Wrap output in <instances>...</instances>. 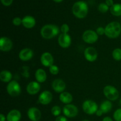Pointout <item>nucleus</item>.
<instances>
[{"label": "nucleus", "mask_w": 121, "mask_h": 121, "mask_svg": "<svg viewBox=\"0 0 121 121\" xmlns=\"http://www.w3.org/2000/svg\"><path fill=\"white\" fill-rule=\"evenodd\" d=\"M52 87L56 92L61 93L66 89V84L62 79H54L52 82Z\"/></svg>", "instance_id": "13"}, {"label": "nucleus", "mask_w": 121, "mask_h": 121, "mask_svg": "<svg viewBox=\"0 0 121 121\" xmlns=\"http://www.w3.org/2000/svg\"><path fill=\"white\" fill-rule=\"evenodd\" d=\"M61 112V109L58 105H55V106H53L51 109V113L54 117H59Z\"/></svg>", "instance_id": "26"}, {"label": "nucleus", "mask_w": 121, "mask_h": 121, "mask_svg": "<svg viewBox=\"0 0 121 121\" xmlns=\"http://www.w3.org/2000/svg\"><path fill=\"white\" fill-rule=\"evenodd\" d=\"M105 35L109 39H117L121 34V25L118 21H112L106 25Z\"/></svg>", "instance_id": "3"}, {"label": "nucleus", "mask_w": 121, "mask_h": 121, "mask_svg": "<svg viewBox=\"0 0 121 121\" xmlns=\"http://www.w3.org/2000/svg\"><path fill=\"white\" fill-rule=\"evenodd\" d=\"M112 108V104L110 100H107L102 102L100 105V109L104 113H107L111 111Z\"/></svg>", "instance_id": "23"}, {"label": "nucleus", "mask_w": 121, "mask_h": 121, "mask_svg": "<svg viewBox=\"0 0 121 121\" xmlns=\"http://www.w3.org/2000/svg\"><path fill=\"white\" fill-rule=\"evenodd\" d=\"M63 113L65 116L67 118H74L78 114L79 110L78 107L73 104H67L63 108Z\"/></svg>", "instance_id": "8"}, {"label": "nucleus", "mask_w": 121, "mask_h": 121, "mask_svg": "<svg viewBox=\"0 0 121 121\" xmlns=\"http://www.w3.org/2000/svg\"><path fill=\"white\" fill-rule=\"evenodd\" d=\"M105 3L107 4L108 6L111 7L112 5H113L114 4H113V0H106L105 1Z\"/></svg>", "instance_id": "35"}, {"label": "nucleus", "mask_w": 121, "mask_h": 121, "mask_svg": "<svg viewBox=\"0 0 121 121\" xmlns=\"http://www.w3.org/2000/svg\"><path fill=\"white\" fill-rule=\"evenodd\" d=\"M84 56L87 61L93 62L98 59V52L94 47H88L84 51Z\"/></svg>", "instance_id": "9"}, {"label": "nucleus", "mask_w": 121, "mask_h": 121, "mask_svg": "<svg viewBox=\"0 0 121 121\" xmlns=\"http://www.w3.org/2000/svg\"><path fill=\"white\" fill-rule=\"evenodd\" d=\"M13 47V41L7 37H2L0 39V50L2 52L10 51Z\"/></svg>", "instance_id": "14"}, {"label": "nucleus", "mask_w": 121, "mask_h": 121, "mask_svg": "<svg viewBox=\"0 0 121 121\" xmlns=\"http://www.w3.org/2000/svg\"><path fill=\"white\" fill-rule=\"evenodd\" d=\"M13 74L9 71L7 70H2L0 73V80L4 83H9L11 81Z\"/></svg>", "instance_id": "22"}, {"label": "nucleus", "mask_w": 121, "mask_h": 121, "mask_svg": "<svg viewBox=\"0 0 121 121\" xmlns=\"http://www.w3.org/2000/svg\"><path fill=\"white\" fill-rule=\"evenodd\" d=\"M102 121H113V119H112L111 118H110L109 117H105V118L103 119Z\"/></svg>", "instance_id": "38"}, {"label": "nucleus", "mask_w": 121, "mask_h": 121, "mask_svg": "<svg viewBox=\"0 0 121 121\" xmlns=\"http://www.w3.org/2000/svg\"><path fill=\"white\" fill-rule=\"evenodd\" d=\"M113 117L115 121H121V108L118 109L115 111Z\"/></svg>", "instance_id": "28"}, {"label": "nucleus", "mask_w": 121, "mask_h": 121, "mask_svg": "<svg viewBox=\"0 0 121 121\" xmlns=\"http://www.w3.org/2000/svg\"><path fill=\"white\" fill-rule=\"evenodd\" d=\"M95 114L96 115L97 117H101V116L104 114V113H103V112L100 109H99L97 111V112H96Z\"/></svg>", "instance_id": "36"}, {"label": "nucleus", "mask_w": 121, "mask_h": 121, "mask_svg": "<svg viewBox=\"0 0 121 121\" xmlns=\"http://www.w3.org/2000/svg\"><path fill=\"white\" fill-rule=\"evenodd\" d=\"M35 78L39 83H44L47 79V73L43 69H38L35 73Z\"/></svg>", "instance_id": "20"}, {"label": "nucleus", "mask_w": 121, "mask_h": 121, "mask_svg": "<svg viewBox=\"0 0 121 121\" xmlns=\"http://www.w3.org/2000/svg\"><path fill=\"white\" fill-rule=\"evenodd\" d=\"M69 30V26L68 24H62V26H61V27H60V31H61V33H63V34H68Z\"/></svg>", "instance_id": "30"}, {"label": "nucleus", "mask_w": 121, "mask_h": 121, "mask_svg": "<svg viewBox=\"0 0 121 121\" xmlns=\"http://www.w3.org/2000/svg\"><path fill=\"white\" fill-rule=\"evenodd\" d=\"M96 32L98 35H103L105 34V28L103 27H99L96 28Z\"/></svg>", "instance_id": "32"}, {"label": "nucleus", "mask_w": 121, "mask_h": 121, "mask_svg": "<svg viewBox=\"0 0 121 121\" xmlns=\"http://www.w3.org/2000/svg\"><path fill=\"white\" fill-rule=\"evenodd\" d=\"M40 61L43 66L44 67H50L53 65L54 58L50 53L44 52L41 54V57H40Z\"/></svg>", "instance_id": "12"}, {"label": "nucleus", "mask_w": 121, "mask_h": 121, "mask_svg": "<svg viewBox=\"0 0 121 121\" xmlns=\"http://www.w3.org/2000/svg\"><path fill=\"white\" fill-rule=\"evenodd\" d=\"M110 11L114 16H121V4H114L110 8Z\"/></svg>", "instance_id": "24"}, {"label": "nucleus", "mask_w": 121, "mask_h": 121, "mask_svg": "<svg viewBox=\"0 0 121 121\" xmlns=\"http://www.w3.org/2000/svg\"><path fill=\"white\" fill-rule=\"evenodd\" d=\"M83 111L87 115H93L96 113L99 109L98 105L95 101L92 100H86L82 104Z\"/></svg>", "instance_id": "6"}, {"label": "nucleus", "mask_w": 121, "mask_h": 121, "mask_svg": "<svg viewBox=\"0 0 121 121\" xmlns=\"http://www.w3.org/2000/svg\"><path fill=\"white\" fill-rule=\"evenodd\" d=\"M36 24L34 17L31 15H26L22 18V25L27 29H31Z\"/></svg>", "instance_id": "18"}, {"label": "nucleus", "mask_w": 121, "mask_h": 121, "mask_svg": "<svg viewBox=\"0 0 121 121\" xmlns=\"http://www.w3.org/2000/svg\"><path fill=\"white\" fill-rule=\"evenodd\" d=\"M39 102L43 105H47L50 104L53 100V95L48 91H44L41 92L39 96Z\"/></svg>", "instance_id": "10"}, {"label": "nucleus", "mask_w": 121, "mask_h": 121, "mask_svg": "<svg viewBox=\"0 0 121 121\" xmlns=\"http://www.w3.org/2000/svg\"><path fill=\"white\" fill-rule=\"evenodd\" d=\"M7 91L9 96L12 97L18 96L20 95L21 88L20 84L16 80H11L7 86Z\"/></svg>", "instance_id": "5"}, {"label": "nucleus", "mask_w": 121, "mask_h": 121, "mask_svg": "<svg viewBox=\"0 0 121 121\" xmlns=\"http://www.w3.org/2000/svg\"><path fill=\"white\" fill-rule=\"evenodd\" d=\"M27 116L31 121H39L41 119V112L37 108L31 107L27 111Z\"/></svg>", "instance_id": "15"}, {"label": "nucleus", "mask_w": 121, "mask_h": 121, "mask_svg": "<svg viewBox=\"0 0 121 121\" xmlns=\"http://www.w3.org/2000/svg\"><path fill=\"white\" fill-rule=\"evenodd\" d=\"M13 25L15 26H19L21 24H22V19L21 18L18 17H17L13 18Z\"/></svg>", "instance_id": "31"}, {"label": "nucleus", "mask_w": 121, "mask_h": 121, "mask_svg": "<svg viewBox=\"0 0 121 121\" xmlns=\"http://www.w3.org/2000/svg\"><path fill=\"white\" fill-rule=\"evenodd\" d=\"M41 89L40 83L37 81L31 82L27 85L26 87L27 92L30 95H35L39 92Z\"/></svg>", "instance_id": "16"}, {"label": "nucleus", "mask_w": 121, "mask_h": 121, "mask_svg": "<svg viewBox=\"0 0 121 121\" xmlns=\"http://www.w3.org/2000/svg\"><path fill=\"white\" fill-rule=\"evenodd\" d=\"M82 121H90L87 120V119H84V120H82Z\"/></svg>", "instance_id": "40"}, {"label": "nucleus", "mask_w": 121, "mask_h": 121, "mask_svg": "<svg viewBox=\"0 0 121 121\" xmlns=\"http://www.w3.org/2000/svg\"><path fill=\"white\" fill-rule=\"evenodd\" d=\"M88 11V5L87 3L83 1L76 2L72 7V13L73 15L79 19H83L86 17Z\"/></svg>", "instance_id": "2"}, {"label": "nucleus", "mask_w": 121, "mask_h": 121, "mask_svg": "<svg viewBox=\"0 0 121 121\" xmlns=\"http://www.w3.org/2000/svg\"><path fill=\"white\" fill-rule=\"evenodd\" d=\"M55 121H68V120L65 116H59L56 118Z\"/></svg>", "instance_id": "34"}, {"label": "nucleus", "mask_w": 121, "mask_h": 121, "mask_svg": "<svg viewBox=\"0 0 121 121\" xmlns=\"http://www.w3.org/2000/svg\"><path fill=\"white\" fill-rule=\"evenodd\" d=\"M105 96L110 101H115L117 100L119 96V91L115 87L111 85H107L103 90Z\"/></svg>", "instance_id": "4"}, {"label": "nucleus", "mask_w": 121, "mask_h": 121, "mask_svg": "<svg viewBox=\"0 0 121 121\" xmlns=\"http://www.w3.org/2000/svg\"><path fill=\"white\" fill-rule=\"evenodd\" d=\"M58 43L62 48H69L72 44V38L69 34L61 33L58 38Z\"/></svg>", "instance_id": "11"}, {"label": "nucleus", "mask_w": 121, "mask_h": 121, "mask_svg": "<svg viewBox=\"0 0 121 121\" xmlns=\"http://www.w3.org/2000/svg\"><path fill=\"white\" fill-rule=\"evenodd\" d=\"M99 39V35L96 32L92 30H87L84 31L82 35V39L86 43L94 44Z\"/></svg>", "instance_id": "7"}, {"label": "nucleus", "mask_w": 121, "mask_h": 121, "mask_svg": "<svg viewBox=\"0 0 121 121\" xmlns=\"http://www.w3.org/2000/svg\"><path fill=\"white\" fill-rule=\"evenodd\" d=\"M119 103H120V104H121V99H120V100H119Z\"/></svg>", "instance_id": "41"}, {"label": "nucleus", "mask_w": 121, "mask_h": 121, "mask_svg": "<svg viewBox=\"0 0 121 121\" xmlns=\"http://www.w3.org/2000/svg\"><path fill=\"white\" fill-rule=\"evenodd\" d=\"M60 33V29L57 26L54 24H46L41 27L40 34L43 39L50 40L58 35Z\"/></svg>", "instance_id": "1"}, {"label": "nucleus", "mask_w": 121, "mask_h": 121, "mask_svg": "<svg viewBox=\"0 0 121 121\" xmlns=\"http://www.w3.org/2000/svg\"><path fill=\"white\" fill-rule=\"evenodd\" d=\"M112 57L116 61H120L121 60V48H117L114 49L112 53Z\"/></svg>", "instance_id": "25"}, {"label": "nucleus", "mask_w": 121, "mask_h": 121, "mask_svg": "<svg viewBox=\"0 0 121 121\" xmlns=\"http://www.w3.org/2000/svg\"><path fill=\"white\" fill-rule=\"evenodd\" d=\"M6 119H7V118L5 117L4 115L1 113L0 114V121H5Z\"/></svg>", "instance_id": "37"}, {"label": "nucleus", "mask_w": 121, "mask_h": 121, "mask_svg": "<svg viewBox=\"0 0 121 121\" xmlns=\"http://www.w3.org/2000/svg\"><path fill=\"white\" fill-rule=\"evenodd\" d=\"M1 2L3 5L8 7L11 5L13 2V0H1Z\"/></svg>", "instance_id": "33"}, {"label": "nucleus", "mask_w": 121, "mask_h": 121, "mask_svg": "<svg viewBox=\"0 0 121 121\" xmlns=\"http://www.w3.org/2000/svg\"><path fill=\"white\" fill-rule=\"evenodd\" d=\"M59 99L63 104L67 105L72 103L73 101V96L69 92H63L59 95Z\"/></svg>", "instance_id": "21"}, {"label": "nucleus", "mask_w": 121, "mask_h": 121, "mask_svg": "<svg viewBox=\"0 0 121 121\" xmlns=\"http://www.w3.org/2000/svg\"></svg>", "instance_id": "42"}, {"label": "nucleus", "mask_w": 121, "mask_h": 121, "mask_svg": "<svg viewBox=\"0 0 121 121\" xmlns=\"http://www.w3.org/2000/svg\"><path fill=\"white\" fill-rule=\"evenodd\" d=\"M53 1H54L55 2H57V3H60V2H62L63 0H53Z\"/></svg>", "instance_id": "39"}, {"label": "nucleus", "mask_w": 121, "mask_h": 121, "mask_svg": "<svg viewBox=\"0 0 121 121\" xmlns=\"http://www.w3.org/2000/svg\"><path fill=\"white\" fill-rule=\"evenodd\" d=\"M109 7L106 3H100L98 5V10L102 13H106L108 11Z\"/></svg>", "instance_id": "27"}, {"label": "nucleus", "mask_w": 121, "mask_h": 121, "mask_svg": "<svg viewBox=\"0 0 121 121\" xmlns=\"http://www.w3.org/2000/svg\"><path fill=\"white\" fill-rule=\"evenodd\" d=\"M49 72L53 75H57L59 72V68L56 65H53L49 67Z\"/></svg>", "instance_id": "29"}, {"label": "nucleus", "mask_w": 121, "mask_h": 121, "mask_svg": "<svg viewBox=\"0 0 121 121\" xmlns=\"http://www.w3.org/2000/svg\"><path fill=\"white\" fill-rule=\"evenodd\" d=\"M7 121H20L21 118V113L17 109H13L9 111L7 115Z\"/></svg>", "instance_id": "19"}, {"label": "nucleus", "mask_w": 121, "mask_h": 121, "mask_svg": "<svg viewBox=\"0 0 121 121\" xmlns=\"http://www.w3.org/2000/svg\"><path fill=\"white\" fill-rule=\"evenodd\" d=\"M34 56V52L31 48H25L21 50L18 54V57L21 60L27 61L31 60Z\"/></svg>", "instance_id": "17"}]
</instances>
